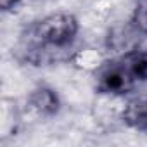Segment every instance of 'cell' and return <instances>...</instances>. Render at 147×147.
Listing matches in <instances>:
<instances>
[{
    "label": "cell",
    "instance_id": "cell-1",
    "mask_svg": "<svg viewBox=\"0 0 147 147\" xmlns=\"http://www.w3.org/2000/svg\"><path fill=\"white\" fill-rule=\"evenodd\" d=\"M78 33V21L69 12H55L36 21L28 31V55L30 61H36L40 52H50V49H66Z\"/></svg>",
    "mask_w": 147,
    "mask_h": 147
},
{
    "label": "cell",
    "instance_id": "cell-2",
    "mask_svg": "<svg viewBox=\"0 0 147 147\" xmlns=\"http://www.w3.org/2000/svg\"><path fill=\"white\" fill-rule=\"evenodd\" d=\"M133 85L135 80L125 64H109L100 71L97 80V88L102 94H126Z\"/></svg>",
    "mask_w": 147,
    "mask_h": 147
},
{
    "label": "cell",
    "instance_id": "cell-3",
    "mask_svg": "<svg viewBox=\"0 0 147 147\" xmlns=\"http://www.w3.org/2000/svg\"><path fill=\"white\" fill-rule=\"evenodd\" d=\"M31 107L35 111H38L40 114H54L59 109V97L52 88L47 87H40L36 88L31 97H30Z\"/></svg>",
    "mask_w": 147,
    "mask_h": 147
},
{
    "label": "cell",
    "instance_id": "cell-4",
    "mask_svg": "<svg viewBox=\"0 0 147 147\" xmlns=\"http://www.w3.org/2000/svg\"><path fill=\"white\" fill-rule=\"evenodd\" d=\"M125 119L131 126H137L140 130H147V99L131 102L125 113Z\"/></svg>",
    "mask_w": 147,
    "mask_h": 147
},
{
    "label": "cell",
    "instance_id": "cell-5",
    "mask_svg": "<svg viewBox=\"0 0 147 147\" xmlns=\"http://www.w3.org/2000/svg\"><path fill=\"white\" fill-rule=\"evenodd\" d=\"M135 82H147V52H135L125 64Z\"/></svg>",
    "mask_w": 147,
    "mask_h": 147
}]
</instances>
